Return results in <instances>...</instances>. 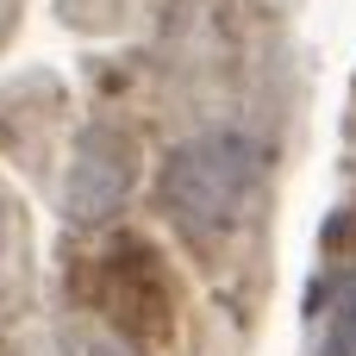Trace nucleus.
Masks as SVG:
<instances>
[{
	"mask_svg": "<svg viewBox=\"0 0 356 356\" xmlns=\"http://www.w3.org/2000/svg\"><path fill=\"white\" fill-rule=\"evenodd\" d=\"M257 188V163L244 144H194L169 163V213L188 232H219L250 207Z\"/></svg>",
	"mask_w": 356,
	"mask_h": 356,
	"instance_id": "obj_1",
	"label": "nucleus"
}]
</instances>
